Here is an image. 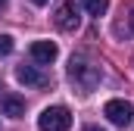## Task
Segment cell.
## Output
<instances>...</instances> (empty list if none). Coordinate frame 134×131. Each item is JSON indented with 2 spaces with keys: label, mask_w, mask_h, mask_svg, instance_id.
<instances>
[{
  "label": "cell",
  "mask_w": 134,
  "mask_h": 131,
  "mask_svg": "<svg viewBox=\"0 0 134 131\" xmlns=\"http://www.w3.org/2000/svg\"><path fill=\"white\" fill-rule=\"evenodd\" d=\"M69 78H72V84L78 88V91H94L97 84H100V66H94L87 56H72V63H69Z\"/></svg>",
  "instance_id": "6da1fadb"
},
{
  "label": "cell",
  "mask_w": 134,
  "mask_h": 131,
  "mask_svg": "<svg viewBox=\"0 0 134 131\" xmlns=\"http://www.w3.org/2000/svg\"><path fill=\"white\" fill-rule=\"evenodd\" d=\"M37 128L41 131H69L72 128V112L66 106H47L37 116Z\"/></svg>",
  "instance_id": "7a4b0ae2"
},
{
  "label": "cell",
  "mask_w": 134,
  "mask_h": 131,
  "mask_svg": "<svg viewBox=\"0 0 134 131\" xmlns=\"http://www.w3.org/2000/svg\"><path fill=\"white\" fill-rule=\"evenodd\" d=\"M103 116H106L112 125L125 128V125H131V122H134V106L128 103V100H109V103L103 106Z\"/></svg>",
  "instance_id": "3957f363"
},
{
  "label": "cell",
  "mask_w": 134,
  "mask_h": 131,
  "mask_svg": "<svg viewBox=\"0 0 134 131\" xmlns=\"http://www.w3.org/2000/svg\"><path fill=\"white\" fill-rule=\"evenodd\" d=\"M53 22H56V28H59V31H78V25H81V16H78V6H75V0H66V3H59V6H56V13H53Z\"/></svg>",
  "instance_id": "277c9868"
},
{
  "label": "cell",
  "mask_w": 134,
  "mask_h": 131,
  "mask_svg": "<svg viewBox=\"0 0 134 131\" xmlns=\"http://www.w3.org/2000/svg\"><path fill=\"white\" fill-rule=\"evenodd\" d=\"M16 78H19L22 84H28V88H47V84H50V78H47L41 69H34V66H19V69H16Z\"/></svg>",
  "instance_id": "5b68a950"
},
{
  "label": "cell",
  "mask_w": 134,
  "mask_h": 131,
  "mask_svg": "<svg viewBox=\"0 0 134 131\" xmlns=\"http://www.w3.org/2000/svg\"><path fill=\"white\" fill-rule=\"evenodd\" d=\"M56 44L53 41H34L31 44V59L34 63H41V66H50L53 59H56Z\"/></svg>",
  "instance_id": "8992f818"
},
{
  "label": "cell",
  "mask_w": 134,
  "mask_h": 131,
  "mask_svg": "<svg viewBox=\"0 0 134 131\" xmlns=\"http://www.w3.org/2000/svg\"><path fill=\"white\" fill-rule=\"evenodd\" d=\"M0 112L19 119V116H25V100L16 97V94H6V97H0Z\"/></svg>",
  "instance_id": "52a82bcc"
},
{
  "label": "cell",
  "mask_w": 134,
  "mask_h": 131,
  "mask_svg": "<svg viewBox=\"0 0 134 131\" xmlns=\"http://www.w3.org/2000/svg\"><path fill=\"white\" fill-rule=\"evenodd\" d=\"M81 3H84V9H87L91 16H103L106 6H109V0H81Z\"/></svg>",
  "instance_id": "ba28073f"
},
{
  "label": "cell",
  "mask_w": 134,
  "mask_h": 131,
  "mask_svg": "<svg viewBox=\"0 0 134 131\" xmlns=\"http://www.w3.org/2000/svg\"><path fill=\"white\" fill-rule=\"evenodd\" d=\"M13 47H16V44H13V37H9V34H0V56L13 53Z\"/></svg>",
  "instance_id": "9c48e42d"
},
{
  "label": "cell",
  "mask_w": 134,
  "mask_h": 131,
  "mask_svg": "<svg viewBox=\"0 0 134 131\" xmlns=\"http://www.w3.org/2000/svg\"><path fill=\"white\" fill-rule=\"evenodd\" d=\"M125 34H134V13L128 16V28H125Z\"/></svg>",
  "instance_id": "30bf717a"
},
{
  "label": "cell",
  "mask_w": 134,
  "mask_h": 131,
  "mask_svg": "<svg viewBox=\"0 0 134 131\" xmlns=\"http://www.w3.org/2000/svg\"><path fill=\"white\" fill-rule=\"evenodd\" d=\"M31 3H34V6H44V3H47V0H31Z\"/></svg>",
  "instance_id": "8fae6325"
},
{
  "label": "cell",
  "mask_w": 134,
  "mask_h": 131,
  "mask_svg": "<svg viewBox=\"0 0 134 131\" xmlns=\"http://www.w3.org/2000/svg\"><path fill=\"white\" fill-rule=\"evenodd\" d=\"M84 131H103V128H97V125H91V128H84Z\"/></svg>",
  "instance_id": "7c38bea8"
},
{
  "label": "cell",
  "mask_w": 134,
  "mask_h": 131,
  "mask_svg": "<svg viewBox=\"0 0 134 131\" xmlns=\"http://www.w3.org/2000/svg\"><path fill=\"white\" fill-rule=\"evenodd\" d=\"M6 3H9V0H0V9H6Z\"/></svg>",
  "instance_id": "4fadbf2b"
},
{
  "label": "cell",
  "mask_w": 134,
  "mask_h": 131,
  "mask_svg": "<svg viewBox=\"0 0 134 131\" xmlns=\"http://www.w3.org/2000/svg\"><path fill=\"white\" fill-rule=\"evenodd\" d=\"M0 91H3V81H0Z\"/></svg>",
  "instance_id": "5bb4252c"
}]
</instances>
